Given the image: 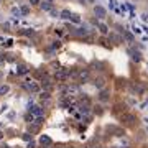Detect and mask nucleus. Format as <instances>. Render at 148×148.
<instances>
[{
    "label": "nucleus",
    "mask_w": 148,
    "mask_h": 148,
    "mask_svg": "<svg viewBox=\"0 0 148 148\" xmlns=\"http://www.w3.org/2000/svg\"><path fill=\"white\" fill-rule=\"evenodd\" d=\"M120 122L123 123V125H127V127H133L135 125V122H137V117L133 115V114H130V112H123V114H120Z\"/></svg>",
    "instance_id": "1"
},
{
    "label": "nucleus",
    "mask_w": 148,
    "mask_h": 148,
    "mask_svg": "<svg viewBox=\"0 0 148 148\" xmlns=\"http://www.w3.org/2000/svg\"><path fill=\"white\" fill-rule=\"evenodd\" d=\"M68 77H69V71L68 69H58L56 74H54V79L58 81V82H64Z\"/></svg>",
    "instance_id": "2"
},
{
    "label": "nucleus",
    "mask_w": 148,
    "mask_h": 148,
    "mask_svg": "<svg viewBox=\"0 0 148 148\" xmlns=\"http://www.w3.org/2000/svg\"><path fill=\"white\" fill-rule=\"evenodd\" d=\"M23 87H25L28 92H38V90H40V84H36L35 81H27V82L23 84Z\"/></svg>",
    "instance_id": "3"
},
{
    "label": "nucleus",
    "mask_w": 148,
    "mask_h": 148,
    "mask_svg": "<svg viewBox=\"0 0 148 148\" xmlns=\"http://www.w3.org/2000/svg\"><path fill=\"white\" fill-rule=\"evenodd\" d=\"M30 114L33 117H41V115H45V109L41 106H32L30 107Z\"/></svg>",
    "instance_id": "4"
},
{
    "label": "nucleus",
    "mask_w": 148,
    "mask_h": 148,
    "mask_svg": "<svg viewBox=\"0 0 148 148\" xmlns=\"http://www.w3.org/2000/svg\"><path fill=\"white\" fill-rule=\"evenodd\" d=\"M127 53L130 54V56H132L133 61H142V53H140L138 49H135V48H128Z\"/></svg>",
    "instance_id": "5"
},
{
    "label": "nucleus",
    "mask_w": 148,
    "mask_h": 148,
    "mask_svg": "<svg viewBox=\"0 0 148 148\" xmlns=\"http://www.w3.org/2000/svg\"><path fill=\"white\" fill-rule=\"evenodd\" d=\"M94 13H95V16H97V18H106L107 10L102 5H95L94 7Z\"/></svg>",
    "instance_id": "6"
},
{
    "label": "nucleus",
    "mask_w": 148,
    "mask_h": 148,
    "mask_svg": "<svg viewBox=\"0 0 148 148\" xmlns=\"http://www.w3.org/2000/svg\"><path fill=\"white\" fill-rule=\"evenodd\" d=\"M92 84L97 87V89H104L106 87V77L104 76H99V77H94V81H92Z\"/></svg>",
    "instance_id": "7"
},
{
    "label": "nucleus",
    "mask_w": 148,
    "mask_h": 148,
    "mask_svg": "<svg viewBox=\"0 0 148 148\" xmlns=\"http://www.w3.org/2000/svg\"><path fill=\"white\" fill-rule=\"evenodd\" d=\"M30 73V66L25 63H20L18 66H16V74H20V76H23V74H28Z\"/></svg>",
    "instance_id": "8"
},
{
    "label": "nucleus",
    "mask_w": 148,
    "mask_h": 148,
    "mask_svg": "<svg viewBox=\"0 0 148 148\" xmlns=\"http://www.w3.org/2000/svg\"><path fill=\"white\" fill-rule=\"evenodd\" d=\"M97 99L101 102H107L109 99H110V92L107 89H101V92H99V95H97Z\"/></svg>",
    "instance_id": "9"
},
{
    "label": "nucleus",
    "mask_w": 148,
    "mask_h": 148,
    "mask_svg": "<svg viewBox=\"0 0 148 148\" xmlns=\"http://www.w3.org/2000/svg\"><path fill=\"white\" fill-rule=\"evenodd\" d=\"M79 86L77 84H73V86H68V89H66V94L68 95H79Z\"/></svg>",
    "instance_id": "10"
},
{
    "label": "nucleus",
    "mask_w": 148,
    "mask_h": 148,
    "mask_svg": "<svg viewBox=\"0 0 148 148\" xmlns=\"http://www.w3.org/2000/svg\"><path fill=\"white\" fill-rule=\"evenodd\" d=\"M41 87L43 89H46V92H49V90L53 89V82L48 79V77H43L41 79Z\"/></svg>",
    "instance_id": "11"
},
{
    "label": "nucleus",
    "mask_w": 148,
    "mask_h": 148,
    "mask_svg": "<svg viewBox=\"0 0 148 148\" xmlns=\"http://www.w3.org/2000/svg\"><path fill=\"white\" fill-rule=\"evenodd\" d=\"M109 40H110V41H114V45H120V43L123 41V40H122V36H120V35H117V33H110Z\"/></svg>",
    "instance_id": "12"
},
{
    "label": "nucleus",
    "mask_w": 148,
    "mask_h": 148,
    "mask_svg": "<svg viewBox=\"0 0 148 148\" xmlns=\"http://www.w3.org/2000/svg\"><path fill=\"white\" fill-rule=\"evenodd\" d=\"M40 8H41L43 12H49L53 8V5H51L49 2H40Z\"/></svg>",
    "instance_id": "13"
},
{
    "label": "nucleus",
    "mask_w": 148,
    "mask_h": 148,
    "mask_svg": "<svg viewBox=\"0 0 148 148\" xmlns=\"http://www.w3.org/2000/svg\"><path fill=\"white\" fill-rule=\"evenodd\" d=\"M97 27H99V32H101L102 35H107V33H109V27H107L106 23H99Z\"/></svg>",
    "instance_id": "14"
},
{
    "label": "nucleus",
    "mask_w": 148,
    "mask_h": 148,
    "mask_svg": "<svg viewBox=\"0 0 148 148\" xmlns=\"http://www.w3.org/2000/svg\"><path fill=\"white\" fill-rule=\"evenodd\" d=\"M40 143H41L43 147H45V145H46V147H49V145H51V138H49V137H46V135H43V137H41V140H40Z\"/></svg>",
    "instance_id": "15"
},
{
    "label": "nucleus",
    "mask_w": 148,
    "mask_h": 148,
    "mask_svg": "<svg viewBox=\"0 0 148 148\" xmlns=\"http://www.w3.org/2000/svg\"><path fill=\"white\" fill-rule=\"evenodd\" d=\"M123 38H125L128 43H133V41H135V36H133L130 32H123Z\"/></svg>",
    "instance_id": "16"
},
{
    "label": "nucleus",
    "mask_w": 148,
    "mask_h": 148,
    "mask_svg": "<svg viewBox=\"0 0 148 148\" xmlns=\"http://www.w3.org/2000/svg\"><path fill=\"white\" fill-rule=\"evenodd\" d=\"M59 15H61V18H63V20H71V15H73V13H71L69 10H63Z\"/></svg>",
    "instance_id": "17"
},
{
    "label": "nucleus",
    "mask_w": 148,
    "mask_h": 148,
    "mask_svg": "<svg viewBox=\"0 0 148 148\" xmlns=\"http://www.w3.org/2000/svg\"><path fill=\"white\" fill-rule=\"evenodd\" d=\"M77 76H79L81 81H87V79H89V71H81Z\"/></svg>",
    "instance_id": "18"
},
{
    "label": "nucleus",
    "mask_w": 148,
    "mask_h": 148,
    "mask_svg": "<svg viewBox=\"0 0 148 148\" xmlns=\"http://www.w3.org/2000/svg\"><path fill=\"white\" fill-rule=\"evenodd\" d=\"M76 35L77 36H87V28H77L76 30Z\"/></svg>",
    "instance_id": "19"
},
{
    "label": "nucleus",
    "mask_w": 148,
    "mask_h": 148,
    "mask_svg": "<svg viewBox=\"0 0 148 148\" xmlns=\"http://www.w3.org/2000/svg\"><path fill=\"white\" fill-rule=\"evenodd\" d=\"M112 132L115 133V137H122V135H125V132H123L122 128H117V127H112Z\"/></svg>",
    "instance_id": "20"
},
{
    "label": "nucleus",
    "mask_w": 148,
    "mask_h": 148,
    "mask_svg": "<svg viewBox=\"0 0 148 148\" xmlns=\"http://www.w3.org/2000/svg\"><path fill=\"white\" fill-rule=\"evenodd\" d=\"M28 130L32 133H36L38 130H40V125H36V123H30V127H28Z\"/></svg>",
    "instance_id": "21"
},
{
    "label": "nucleus",
    "mask_w": 148,
    "mask_h": 148,
    "mask_svg": "<svg viewBox=\"0 0 148 148\" xmlns=\"http://www.w3.org/2000/svg\"><path fill=\"white\" fill-rule=\"evenodd\" d=\"M8 90H10V87H8V86H7V84L0 86V95H5L7 92H8Z\"/></svg>",
    "instance_id": "22"
},
{
    "label": "nucleus",
    "mask_w": 148,
    "mask_h": 148,
    "mask_svg": "<svg viewBox=\"0 0 148 148\" xmlns=\"http://www.w3.org/2000/svg\"><path fill=\"white\" fill-rule=\"evenodd\" d=\"M20 12H21V15H28L30 13V5H21Z\"/></svg>",
    "instance_id": "23"
},
{
    "label": "nucleus",
    "mask_w": 148,
    "mask_h": 148,
    "mask_svg": "<svg viewBox=\"0 0 148 148\" xmlns=\"http://www.w3.org/2000/svg\"><path fill=\"white\" fill-rule=\"evenodd\" d=\"M40 97H41L43 101H49V99H51V94H49V92H46V90H43Z\"/></svg>",
    "instance_id": "24"
},
{
    "label": "nucleus",
    "mask_w": 148,
    "mask_h": 148,
    "mask_svg": "<svg viewBox=\"0 0 148 148\" xmlns=\"http://www.w3.org/2000/svg\"><path fill=\"white\" fill-rule=\"evenodd\" d=\"M71 20H73L74 23H79V21H81V16H79V15H74V13H73V15H71Z\"/></svg>",
    "instance_id": "25"
},
{
    "label": "nucleus",
    "mask_w": 148,
    "mask_h": 148,
    "mask_svg": "<svg viewBox=\"0 0 148 148\" xmlns=\"http://www.w3.org/2000/svg\"><path fill=\"white\" fill-rule=\"evenodd\" d=\"M95 110H94V114H97V115H102L104 114V110H102V107H94Z\"/></svg>",
    "instance_id": "26"
},
{
    "label": "nucleus",
    "mask_w": 148,
    "mask_h": 148,
    "mask_svg": "<svg viewBox=\"0 0 148 148\" xmlns=\"http://www.w3.org/2000/svg\"><path fill=\"white\" fill-rule=\"evenodd\" d=\"M21 137L25 138V140H27V142H32V135H30V133H23V135H21Z\"/></svg>",
    "instance_id": "27"
},
{
    "label": "nucleus",
    "mask_w": 148,
    "mask_h": 148,
    "mask_svg": "<svg viewBox=\"0 0 148 148\" xmlns=\"http://www.w3.org/2000/svg\"><path fill=\"white\" fill-rule=\"evenodd\" d=\"M12 13H13L15 16H20V15H21V12L18 10V8H13V10H12Z\"/></svg>",
    "instance_id": "28"
},
{
    "label": "nucleus",
    "mask_w": 148,
    "mask_h": 148,
    "mask_svg": "<svg viewBox=\"0 0 148 148\" xmlns=\"http://www.w3.org/2000/svg\"><path fill=\"white\" fill-rule=\"evenodd\" d=\"M7 61H15V54H7Z\"/></svg>",
    "instance_id": "29"
},
{
    "label": "nucleus",
    "mask_w": 148,
    "mask_h": 148,
    "mask_svg": "<svg viewBox=\"0 0 148 148\" xmlns=\"http://www.w3.org/2000/svg\"><path fill=\"white\" fill-rule=\"evenodd\" d=\"M59 46H61V41H59V40L58 41H53V49H56V48H59Z\"/></svg>",
    "instance_id": "30"
},
{
    "label": "nucleus",
    "mask_w": 148,
    "mask_h": 148,
    "mask_svg": "<svg viewBox=\"0 0 148 148\" xmlns=\"http://www.w3.org/2000/svg\"><path fill=\"white\" fill-rule=\"evenodd\" d=\"M54 33H56L58 36H61V35H63V30H61V28H56V30H54Z\"/></svg>",
    "instance_id": "31"
},
{
    "label": "nucleus",
    "mask_w": 148,
    "mask_h": 148,
    "mask_svg": "<svg viewBox=\"0 0 148 148\" xmlns=\"http://www.w3.org/2000/svg\"><path fill=\"white\" fill-rule=\"evenodd\" d=\"M3 45H5L7 48H10L12 45H13V41H12V40H7V43H3Z\"/></svg>",
    "instance_id": "32"
},
{
    "label": "nucleus",
    "mask_w": 148,
    "mask_h": 148,
    "mask_svg": "<svg viewBox=\"0 0 148 148\" xmlns=\"http://www.w3.org/2000/svg\"><path fill=\"white\" fill-rule=\"evenodd\" d=\"M32 5H40V0H30Z\"/></svg>",
    "instance_id": "33"
},
{
    "label": "nucleus",
    "mask_w": 148,
    "mask_h": 148,
    "mask_svg": "<svg viewBox=\"0 0 148 148\" xmlns=\"http://www.w3.org/2000/svg\"><path fill=\"white\" fill-rule=\"evenodd\" d=\"M35 147H36V143H35V142H30V143H28V147H27V148H35Z\"/></svg>",
    "instance_id": "34"
},
{
    "label": "nucleus",
    "mask_w": 148,
    "mask_h": 148,
    "mask_svg": "<svg viewBox=\"0 0 148 148\" xmlns=\"http://www.w3.org/2000/svg\"><path fill=\"white\" fill-rule=\"evenodd\" d=\"M2 138H3V132H2V130H0V140H2Z\"/></svg>",
    "instance_id": "35"
},
{
    "label": "nucleus",
    "mask_w": 148,
    "mask_h": 148,
    "mask_svg": "<svg viewBox=\"0 0 148 148\" xmlns=\"http://www.w3.org/2000/svg\"><path fill=\"white\" fill-rule=\"evenodd\" d=\"M110 148H120V147H110Z\"/></svg>",
    "instance_id": "36"
},
{
    "label": "nucleus",
    "mask_w": 148,
    "mask_h": 148,
    "mask_svg": "<svg viewBox=\"0 0 148 148\" xmlns=\"http://www.w3.org/2000/svg\"><path fill=\"white\" fill-rule=\"evenodd\" d=\"M89 2H94V0H89Z\"/></svg>",
    "instance_id": "37"
},
{
    "label": "nucleus",
    "mask_w": 148,
    "mask_h": 148,
    "mask_svg": "<svg viewBox=\"0 0 148 148\" xmlns=\"http://www.w3.org/2000/svg\"><path fill=\"white\" fill-rule=\"evenodd\" d=\"M48 2H51V0H48Z\"/></svg>",
    "instance_id": "38"
},
{
    "label": "nucleus",
    "mask_w": 148,
    "mask_h": 148,
    "mask_svg": "<svg viewBox=\"0 0 148 148\" xmlns=\"http://www.w3.org/2000/svg\"><path fill=\"white\" fill-rule=\"evenodd\" d=\"M82 2H84V0H82Z\"/></svg>",
    "instance_id": "39"
}]
</instances>
